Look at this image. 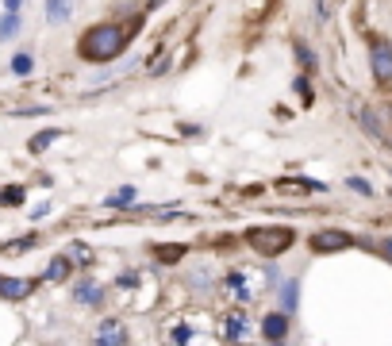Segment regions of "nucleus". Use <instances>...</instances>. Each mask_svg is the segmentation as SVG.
Returning <instances> with one entry per match:
<instances>
[{
    "label": "nucleus",
    "mask_w": 392,
    "mask_h": 346,
    "mask_svg": "<svg viewBox=\"0 0 392 346\" xmlns=\"http://www.w3.org/2000/svg\"><path fill=\"white\" fill-rule=\"evenodd\" d=\"M12 66H16V73H31V54H16Z\"/></svg>",
    "instance_id": "19"
},
{
    "label": "nucleus",
    "mask_w": 392,
    "mask_h": 346,
    "mask_svg": "<svg viewBox=\"0 0 392 346\" xmlns=\"http://www.w3.org/2000/svg\"><path fill=\"white\" fill-rule=\"evenodd\" d=\"M350 189H354V192H365V196H369V192H373L369 185L362 181V177H350Z\"/></svg>",
    "instance_id": "22"
},
{
    "label": "nucleus",
    "mask_w": 392,
    "mask_h": 346,
    "mask_svg": "<svg viewBox=\"0 0 392 346\" xmlns=\"http://www.w3.org/2000/svg\"><path fill=\"white\" fill-rule=\"evenodd\" d=\"M73 16V0H47V19L50 23H66Z\"/></svg>",
    "instance_id": "8"
},
{
    "label": "nucleus",
    "mask_w": 392,
    "mask_h": 346,
    "mask_svg": "<svg viewBox=\"0 0 392 346\" xmlns=\"http://www.w3.org/2000/svg\"><path fill=\"white\" fill-rule=\"evenodd\" d=\"M277 189H284V192H308V189H315L312 181H281Z\"/></svg>",
    "instance_id": "17"
},
{
    "label": "nucleus",
    "mask_w": 392,
    "mask_h": 346,
    "mask_svg": "<svg viewBox=\"0 0 392 346\" xmlns=\"http://www.w3.org/2000/svg\"><path fill=\"white\" fill-rule=\"evenodd\" d=\"M284 312H293V308H296V285H293V281H289V285H284Z\"/></svg>",
    "instance_id": "18"
},
{
    "label": "nucleus",
    "mask_w": 392,
    "mask_h": 346,
    "mask_svg": "<svg viewBox=\"0 0 392 346\" xmlns=\"http://www.w3.org/2000/svg\"><path fill=\"white\" fill-rule=\"evenodd\" d=\"M123 47H127V31L119 23H97L81 35V58L88 62H112L123 54Z\"/></svg>",
    "instance_id": "1"
},
{
    "label": "nucleus",
    "mask_w": 392,
    "mask_h": 346,
    "mask_svg": "<svg viewBox=\"0 0 392 346\" xmlns=\"http://www.w3.org/2000/svg\"><path fill=\"white\" fill-rule=\"evenodd\" d=\"M246 242H250L258 254H265V258H277V254H284V250L296 242V231L293 227H254L246 235Z\"/></svg>",
    "instance_id": "2"
},
{
    "label": "nucleus",
    "mask_w": 392,
    "mask_h": 346,
    "mask_svg": "<svg viewBox=\"0 0 392 346\" xmlns=\"http://www.w3.org/2000/svg\"><path fill=\"white\" fill-rule=\"evenodd\" d=\"M150 4H162V0H150Z\"/></svg>",
    "instance_id": "24"
},
{
    "label": "nucleus",
    "mask_w": 392,
    "mask_h": 346,
    "mask_svg": "<svg viewBox=\"0 0 392 346\" xmlns=\"http://www.w3.org/2000/svg\"><path fill=\"white\" fill-rule=\"evenodd\" d=\"M246 335V316H231L227 319V338H243Z\"/></svg>",
    "instance_id": "12"
},
{
    "label": "nucleus",
    "mask_w": 392,
    "mask_h": 346,
    "mask_svg": "<svg viewBox=\"0 0 392 346\" xmlns=\"http://www.w3.org/2000/svg\"><path fill=\"white\" fill-rule=\"evenodd\" d=\"M369 66H373V77L389 85L392 81V43L389 38H373L369 43Z\"/></svg>",
    "instance_id": "3"
},
{
    "label": "nucleus",
    "mask_w": 392,
    "mask_h": 346,
    "mask_svg": "<svg viewBox=\"0 0 392 346\" xmlns=\"http://www.w3.org/2000/svg\"><path fill=\"white\" fill-rule=\"evenodd\" d=\"M154 258L158 262H181V258H185V246H158Z\"/></svg>",
    "instance_id": "10"
},
{
    "label": "nucleus",
    "mask_w": 392,
    "mask_h": 346,
    "mask_svg": "<svg viewBox=\"0 0 392 346\" xmlns=\"http://www.w3.org/2000/svg\"><path fill=\"white\" fill-rule=\"evenodd\" d=\"M131 196H135V192H131V189H119V192H116V196H112L108 204H116V208H119V204H127Z\"/></svg>",
    "instance_id": "21"
},
{
    "label": "nucleus",
    "mask_w": 392,
    "mask_h": 346,
    "mask_svg": "<svg viewBox=\"0 0 392 346\" xmlns=\"http://www.w3.org/2000/svg\"><path fill=\"white\" fill-rule=\"evenodd\" d=\"M166 66H169V50H158V58H154V62H147L150 77H158V73H166Z\"/></svg>",
    "instance_id": "14"
},
{
    "label": "nucleus",
    "mask_w": 392,
    "mask_h": 346,
    "mask_svg": "<svg viewBox=\"0 0 392 346\" xmlns=\"http://www.w3.org/2000/svg\"><path fill=\"white\" fill-rule=\"evenodd\" d=\"M362 124L369 127V131H373V135H377V139L384 143V124H377V115H373L369 108H362Z\"/></svg>",
    "instance_id": "13"
},
{
    "label": "nucleus",
    "mask_w": 392,
    "mask_h": 346,
    "mask_svg": "<svg viewBox=\"0 0 392 346\" xmlns=\"http://www.w3.org/2000/svg\"><path fill=\"white\" fill-rule=\"evenodd\" d=\"M31 288H35L31 277H12V281L0 277V297L4 300H23V297H31Z\"/></svg>",
    "instance_id": "6"
},
{
    "label": "nucleus",
    "mask_w": 392,
    "mask_h": 346,
    "mask_svg": "<svg viewBox=\"0 0 392 346\" xmlns=\"http://www.w3.org/2000/svg\"><path fill=\"white\" fill-rule=\"evenodd\" d=\"M97 343H104V346H119V343H127V331H123L119 323H100Z\"/></svg>",
    "instance_id": "7"
},
{
    "label": "nucleus",
    "mask_w": 392,
    "mask_h": 346,
    "mask_svg": "<svg viewBox=\"0 0 392 346\" xmlns=\"http://www.w3.org/2000/svg\"><path fill=\"white\" fill-rule=\"evenodd\" d=\"M350 235L346 231H315L312 235V250L315 254H339V250H346L350 246Z\"/></svg>",
    "instance_id": "4"
},
{
    "label": "nucleus",
    "mask_w": 392,
    "mask_h": 346,
    "mask_svg": "<svg viewBox=\"0 0 392 346\" xmlns=\"http://www.w3.org/2000/svg\"><path fill=\"white\" fill-rule=\"evenodd\" d=\"M69 269H73V266H69L66 258H54V262L47 266V281H66V277H69Z\"/></svg>",
    "instance_id": "9"
},
{
    "label": "nucleus",
    "mask_w": 392,
    "mask_h": 346,
    "mask_svg": "<svg viewBox=\"0 0 392 346\" xmlns=\"http://www.w3.org/2000/svg\"><path fill=\"white\" fill-rule=\"evenodd\" d=\"M73 297H77V304H100V288L97 285H81Z\"/></svg>",
    "instance_id": "11"
},
{
    "label": "nucleus",
    "mask_w": 392,
    "mask_h": 346,
    "mask_svg": "<svg viewBox=\"0 0 392 346\" xmlns=\"http://www.w3.org/2000/svg\"><path fill=\"white\" fill-rule=\"evenodd\" d=\"M262 335L269 338V343H281V338L289 335V316H284V312H269L265 323H262Z\"/></svg>",
    "instance_id": "5"
},
{
    "label": "nucleus",
    "mask_w": 392,
    "mask_h": 346,
    "mask_svg": "<svg viewBox=\"0 0 392 346\" xmlns=\"http://www.w3.org/2000/svg\"><path fill=\"white\" fill-rule=\"evenodd\" d=\"M16 31H20V16H4V19H0V38H12Z\"/></svg>",
    "instance_id": "16"
},
{
    "label": "nucleus",
    "mask_w": 392,
    "mask_h": 346,
    "mask_svg": "<svg viewBox=\"0 0 392 346\" xmlns=\"http://www.w3.org/2000/svg\"><path fill=\"white\" fill-rule=\"evenodd\" d=\"M54 139H58V131H42V135H35V139H31V150H35V154L47 150V146L54 143Z\"/></svg>",
    "instance_id": "15"
},
{
    "label": "nucleus",
    "mask_w": 392,
    "mask_h": 346,
    "mask_svg": "<svg viewBox=\"0 0 392 346\" xmlns=\"http://www.w3.org/2000/svg\"><path fill=\"white\" fill-rule=\"evenodd\" d=\"M381 250H384V254L392 258V239H384V242H381Z\"/></svg>",
    "instance_id": "23"
},
{
    "label": "nucleus",
    "mask_w": 392,
    "mask_h": 346,
    "mask_svg": "<svg viewBox=\"0 0 392 346\" xmlns=\"http://www.w3.org/2000/svg\"><path fill=\"white\" fill-rule=\"evenodd\" d=\"M296 58H300V62H304L308 69L315 66V54H312V50H308V47H296Z\"/></svg>",
    "instance_id": "20"
}]
</instances>
